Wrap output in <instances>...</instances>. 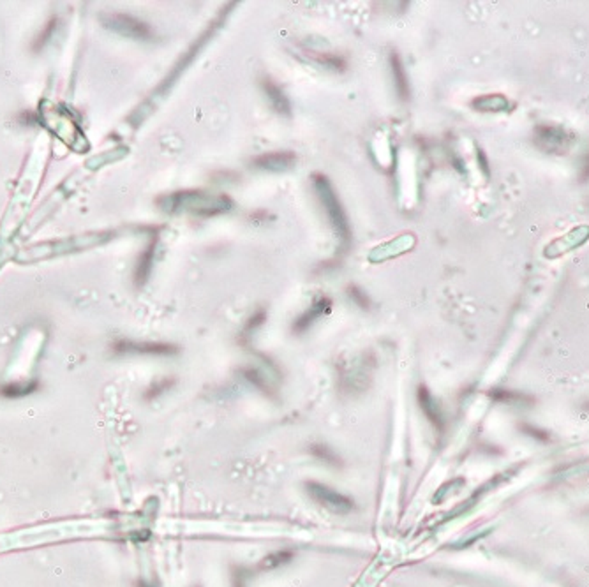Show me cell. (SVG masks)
I'll return each mask as SVG.
<instances>
[{"instance_id": "obj_1", "label": "cell", "mask_w": 589, "mask_h": 587, "mask_svg": "<svg viewBox=\"0 0 589 587\" xmlns=\"http://www.w3.org/2000/svg\"><path fill=\"white\" fill-rule=\"evenodd\" d=\"M159 205L166 212H189L193 216L212 217L228 212L231 209V199L228 196H212L202 191H183L164 196L159 199Z\"/></svg>"}, {"instance_id": "obj_2", "label": "cell", "mask_w": 589, "mask_h": 587, "mask_svg": "<svg viewBox=\"0 0 589 587\" xmlns=\"http://www.w3.org/2000/svg\"><path fill=\"white\" fill-rule=\"evenodd\" d=\"M314 191H316L318 198H320L321 205H323L325 212H327L328 216V220H330L332 226H334L335 233H337L339 238L346 244V242L349 240L348 217H346L344 210H342L341 202H339L334 187H332L327 178L321 177V175H316V177H314Z\"/></svg>"}, {"instance_id": "obj_3", "label": "cell", "mask_w": 589, "mask_h": 587, "mask_svg": "<svg viewBox=\"0 0 589 587\" xmlns=\"http://www.w3.org/2000/svg\"><path fill=\"white\" fill-rule=\"evenodd\" d=\"M105 27L110 29L112 32L119 34V36L129 37V39L136 41H147L152 37V29L141 20L134 18V16L129 15H110L106 16Z\"/></svg>"}, {"instance_id": "obj_4", "label": "cell", "mask_w": 589, "mask_h": 587, "mask_svg": "<svg viewBox=\"0 0 589 587\" xmlns=\"http://www.w3.org/2000/svg\"><path fill=\"white\" fill-rule=\"evenodd\" d=\"M589 238V227L588 226H578L575 230H571L568 235H563V237L556 238L552 244L547 247L545 258H557L561 254L568 253V251H574V249L581 247L585 240Z\"/></svg>"}, {"instance_id": "obj_5", "label": "cell", "mask_w": 589, "mask_h": 587, "mask_svg": "<svg viewBox=\"0 0 589 587\" xmlns=\"http://www.w3.org/2000/svg\"><path fill=\"white\" fill-rule=\"evenodd\" d=\"M536 134V145L543 148L545 152H567L568 145H570V136L564 134L563 129L559 127H549V126H538L535 131Z\"/></svg>"}, {"instance_id": "obj_6", "label": "cell", "mask_w": 589, "mask_h": 587, "mask_svg": "<svg viewBox=\"0 0 589 587\" xmlns=\"http://www.w3.org/2000/svg\"><path fill=\"white\" fill-rule=\"evenodd\" d=\"M307 489H309L311 496H313L314 499L320 501L321 505L328 506V508H332L334 512H348V510H351V501L342 496V494L328 489V487L320 485V483H309Z\"/></svg>"}, {"instance_id": "obj_7", "label": "cell", "mask_w": 589, "mask_h": 587, "mask_svg": "<svg viewBox=\"0 0 589 587\" xmlns=\"http://www.w3.org/2000/svg\"><path fill=\"white\" fill-rule=\"evenodd\" d=\"M294 161H297V157L291 152H272V154L256 157L254 164L266 171H286L293 168Z\"/></svg>"}, {"instance_id": "obj_8", "label": "cell", "mask_w": 589, "mask_h": 587, "mask_svg": "<svg viewBox=\"0 0 589 587\" xmlns=\"http://www.w3.org/2000/svg\"><path fill=\"white\" fill-rule=\"evenodd\" d=\"M113 350L120 355H171L175 353V348L161 346V344H148V343H129V341H120L113 346Z\"/></svg>"}, {"instance_id": "obj_9", "label": "cell", "mask_w": 589, "mask_h": 587, "mask_svg": "<svg viewBox=\"0 0 589 587\" xmlns=\"http://www.w3.org/2000/svg\"><path fill=\"white\" fill-rule=\"evenodd\" d=\"M390 65H391V74H394V83H396V91L399 94V98L403 101H406L410 98V85H408V76L406 71H404V65L401 62L399 55H391L390 57Z\"/></svg>"}, {"instance_id": "obj_10", "label": "cell", "mask_w": 589, "mask_h": 587, "mask_svg": "<svg viewBox=\"0 0 589 587\" xmlns=\"http://www.w3.org/2000/svg\"><path fill=\"white\" fill-rule=\"evenodd\" d=\"M263 87H265L266 98L270 99V103H272V106L276 108V112H279L280 115H290L291 105H290V101H287L286 95H284V92L280 91V87H277L276 83L270 81V79H266Z\"/></svg>"}, {"instance_id": "obj_11", "label": "cell", "mask_w": 589, "mask_h": 587, "mask_svg": "<svg viewBox=\"0 0 589 587\" xmlns=\"http://www.w3.org/2000/svg\"><path fill=\"white\" fill-rule=\"evenodd\" d=\"M473 106L480 112H503L508 106V99L501 94H488L474 99Z\"/></svg>"}, {"instance_id": "obj_12", "label": "cell", "mask_w": 589, "mask_h": 587, "mask_svg": "<svg viewBox=\"0 0 589 587\" xmlns=\"http://www.w3.org/2000/svg\"><path fill=\"white\" fill-rule=\"evenodd\" d=\"M154 251H155V242H152V244L147 247V251H145V253L140 256V260H138L136 274H134V277H136V284H143V282L147 281L148 274H150V270H152Z\"/></svg>"}, {"instance_id": "obj_13", "label": "cell", "mask_w": 589, "mask_h": 587, "mask_svg": "<svg viewBox=\"0 0 589 587\" xmlns=\"http://www.w3.org/2000/svg\"><path fill=\"white\" fill-rule=\"evenodd\" d=\"M328 305H330V302H328L327 298H321L320 302L314 303V305L311 307V310H307V312L304 314L299 321H297V324H294L297 331H304L307 327H311V323L316 321L318 317L325 312V309H328Z\"/></svg>"}, {"instance_id": "obj_14", "label": "cell", "mask_w": 589, "mask_h": 587, "mask_svg": "<svg viewBox=\"0 0 589 587\" xmlns=\"http://www.w3.org/2000/svg\"><path fill=\"white\" fill-rule=\"evenodd\" d=\"M37 383H11V385H6L0 388V393L4 397H9V399H18V397H25L29 393H32L34 390H37Z\"/></svg>"}, {"instance_id": "obj_15", "label": "cell", "mask_w": 589, "mask_h": 587, "mask_svg": "<svg viewBox=\"0 0 589 587\" xmlns=\"http://www.w3.org/2000/svg\"><path fill=\"white\" fill-rule=\"evenodd\" d=\"M418 395H420V406L424 407L425 414L431 418L436 426H439V423H441V414L438 413V407H436V404L432 402V397L429 395V392L425 388H420V393H418Z\"/></svg>"}, {"instance_id": "obj_16", "label": "cell", "mask_w": 589, "mask_h": 587, "mask_svg": "<svg viewBox=\"0 0 589 587\" xmlns=\"http://www.w3.org/2000/svg\"><path fill=\"white\" fill-rule=\"evenodd\" d=\"M316 60L320 62V64H323L325 67H332V69H344V62H342L341 58H339V57H334V55H328V53L318 55Z\"/></svg>"}, {"instance_id": "obj_17", "label": "cell", "mask_w": 589, "mask_h": 587, "mask_svg": "<svg viewBox=\"0 0 589 587\" xmlns=\"http://www.w3.org/2000/svg\"><path fill=\"white\" fill-rule=\"evenodd\" d=\"M55 27H57V20H51L50 23H48V27H46V30H44V34H43V37H39V39H37V43H36V48H39V44L41 46H43V43L46 39H50V37L48 36H51V32H53V29Z\"/></svg>"}, {"instance_id": "obj_18", "label": "cell", "mask_w": 589, "mask_h": 587, "mask_svg": "<svg viewBox=\"0 0 589 587\" xmlns=\"http://www.w3.org/2000/svg\"><path fill=\"white\" fill-rule=\"evenodd\" d=\"M589 180V152L585 154L584 161H582V168H581V182H588Z\"/></svg>"}, {"instance_id": "obj_19", "label": "cell", "mask_w": 589, "mask_h": 587, "mask_svg": "<svg viewBox=\"0 0 589 587\" xmlns=\"http://www.w3.org/2000/svg\"><path fill=\"white\" fill-rule=\"evenodd\" d=\"M584 409H588V411H589V402H585V406H584Z\"/></svg>"}]
</instances>
